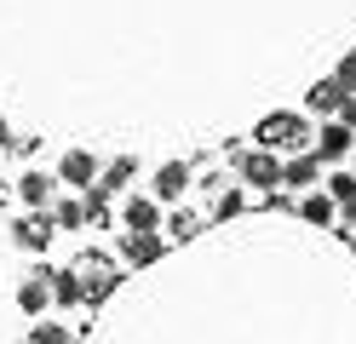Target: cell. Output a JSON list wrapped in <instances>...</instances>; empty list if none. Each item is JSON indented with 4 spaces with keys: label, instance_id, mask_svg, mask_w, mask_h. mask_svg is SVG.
Returning <instances> with one entry per match:
<instances>
[{
    "label": "cell",
    "instance_id": "obj_1",
    "mask_svg": "<svg viewBox=\"0 0 356 344\" xmlns=\"http://www.w3.org/2000/svg\"><path fill=\"white\" fill-rule=\"evenodd\" d=\"M305 115L293 109H276V115H264L259 121V144L253 149H270V155H305Z\"/></svg>",
    "mask_w": 356,
    "mask_h": 344
},
{
    "label": "cell",
    "instance_id": "obj_2",
    "mask_svg": "<svg viewBox=\"0 0 356 344\" xmlns=\"http://www.w3.org/2000/svg\"><path fill=\"white\" fill-rule=\"evenodd\" d=\"M236 172L253 183V190H276L282 183V155H270V149H248L236 161Z\"/></svg>",
    "mask_w": 356,
    "mask_h": 344
},
{
    "label": "cell",
    "instance_id": "obj_3",
    "mask_svg": "<svg viewBox=\"0 0 356 344\" xmlns=\"http://www.w3.org/2000/svg\"><path fill=\"white\" fill-rule=\"evenodd\" d=\"M58 178H63V183H81V190H92V183H98V155H92V149H63Z\"/></svg>",
    "mask_w": 356,
    "mask_h": 344
},
{
    "label": "cell",
    "instance_id": "obj_4",
    "mask_svg": "<svg viewBox=\"0 0 356 344\" xmlns=\"http://www.w3.org/2000/svg\"><path fill=\"white\" fill-rule=\"evenodd\" d=\"M350 149H356V132L339 126V121H327V126L316 132V149H310V155H316V161H345Z\"/></svg>",
    "mask_w": 356,
    "mask_h": 344
},
{
    "label": "cell",
    "instance_id": "obj_5",
    "mask_svg": "<svg viewBox=\"0 0 356 344\" xmlns=\"http://www.w3.org/2000/svg\"><path fill=\"white\" fill-rule=\"evenodd\" d=\"M121 218H127V229H138V236H155V224H161V201H155V195H127Z\"/></svg>",
    "mask_w": 356,
    "mask_h": 344
},
{
    "label": "cell",
    "instance_id": "obj_6",
    "mask_svg": "<svg viewBox=\"0 0 356 344\" xmlns=\"http://www.w3.org/2000/svg\"><path fill=\"white\" fill-rule=\"evenodd\" d=\"M12 236H17V247H29V252H47L58 229H52V218H47V213H29V218H17V224H12Z\"/></svg>",
    "mask_w": 356,
    "mask_h": 344
},
{
    "label": "cell",
    "instance_id": "obj_7",
    "mask_svg": "<svg viewBox=\"0 0 356 344\" xmlns=\"http://www.w3.org/2000/svg\"><path fill=\"white\" fill-rule=\"evenodd\" d=\"M282 183H293V190H316V183H322V161L316 155H282Z\"/></svg>",
    "mask_w": 356,
    "mask_h": 344
},
{
    "label": "cell",
    "instance_id": "obj_8",
    "mask_svg": "<svg viewBox=\"0 0 356 344\" xmlns=\"http://www.w3.org/2000/svg\"><path fill=\"white\" fill-rule=\"evenodd\" d=\"M190 190V161H167V167L161 172H155V201H178V195H184Z\"/></svg>",
    "mask_w": 356,
    "mask_h": 344
},
{
    "label": "cell",
    "instance_id": "obj_9",
    "mask_svg": "<svg viewBox=\"0 0 356 344\" xmlns=\"http://www.w3.org/2000/svg\"><path fill=\"white\" fill-rule=\"evenodd\" d=\"M339 104H345V86L333 81V75H327V81H316V86L305 92V109H316V115H339Z\"/></svg>",
    "mask_w": 356,
    "mask_h": 344
},
{
    "label": "cell",
    "instance_id": "obj_10",
    "mask_svg": "<svg viewBox=\"0 0 356 344\" xmlns=\"http://www.w3.org/2000/svg\"><path fill=\"white\" fill-rule=\"evenodd\" d=\"M17 195H24V206L47 213V206H52V178L47 172H24V178H17Z\"/></svg>",
    "mask_w": 356,
    "mask_h": 344
},
{
    "label": "cell",
    "instance_id": "obj_11",
    "mask_svg": "<svg viewBox=\"0 0 356 344\" xmlns=\"http://www.w3.org/2000/svg\"><path fill=\"white\" fill-rule=\"evenodd\" d=\"M121 252H127V264H155V259H161V241H155V236H138V229H127V241H121Z\"/></svg>",
    "mask_w": 356,
    "mask_h": 344
},
{
    "label": "cell",
    "instance_id": "obj_12",
    "mask_svg": "<svg viewBox=\"0 0 356 344\" xmlns=\"http://www.w3.org/2000/svg\"><path fill=\"white\" fill-rule=\"evenodd\" d=\"M127 178H132V155H121V161H109V167L98 172V183H92V190L109 201V195H121L127 190Z\"/></svg>",
    "mask_w": 356,
    "mask_h": 344
},
{
    "label": "cell",
    "instance_id": "obj_13",
    "mask_svg": "<svg viewBox=\"0 0 356 344\" xmlns=\"http://www.w3.org/2000/svg\"><path fill=\"white\" fill-rule=\"evenodd\" d=\"M47 304H52V281H47V275H35V281H24V287H17V310L40 316Z\"/></svg>",
    "mask_w": 356,
    "mask_h": 344
},
{
    "label": "cell",
    "instance_id": "obj_14",
    "mask_svg": "<svg viewBox=\"0 0 356 344\" xmlns=\"http://www.w3.org/2000/svg\"><path fill=\"white\" fill-rule=\"evenodd\" d=\"M75 275H86V281H81V304H98V298L115 293V275H109V270H75Z\"/></svg>",
    "mask_w": 356,
    "mask_h": 344
},
{
    "label": "cell",
    "instance_id": "obj_15",
    "mask_svg": "<svg viewBox=\"0 0 356 344\" xmlns=\"http://www.w3.org/2000/svg\"><path fill=\"white\" fill-rule=\"evenodd\" d=\"M333 213H339V206L327 201V190H310V195L299 201V218H305V224H333Z\"/></svg>",
    "mask_w": 356,
    "mask_h": 344
},
{
    "label": "cell",
    "instance_id": "obj_16",
    "mask_svg": "<svg viewBox=\"0 0 356 344\" xmlns=\"http://www.w3.org/2000/svg\"><path fill=\"white\" fill-rule=\"evenodd\" d=\"M47 281H52V298H58L63 310H70V304H81V275H75V270H52Z\"/></svg>",
    "mask_w": 356,
    "mask_h": 344
},
{
    "label": "cell",
    "instance_id": "obj_17",
    "mask_svg": "<svg viewBox=\"0 0 356 344\" xmlns=\"http://www.w3.org/2000/svg\"><path fill=\"white\" fill-rule=\"evenodd\" d=\"M47 218L58 229H86V206L81 201H58V206H47Z\"/></svg>",
    "mask_w": 356,
    "mask_h": 344
},
{
    "label": "cell",
    "instance_id": "obj_18",
    "mask_svg": "<svg viewBox=\"0 0 356 344\" xmlns=\"http://www.w3.org/2000/svg\"><path fill=\"white\" fill-rule=\"evenodd\" d=\"M327 201H333V206L356 201V172H327Z\"/></svg>",
    "mask_w": 356,
    "mask_h": 344
},
{
    "label": "cell",
    "instance_id": "obj_19",
    "mask_svg": "<svg viewBox=\"0 0 356 344\" xmlns=\"http://www.w3.org/2000/svg\"><path fill=\"white\" fill-rule=\"evenodd\" d=\"M29 344H70V327H63V321H40L29 333Z\"/></svg>",
    "mask_w": 356,
    "mask_h": 344
},
{
    "label": "cell",
    "instance_id": "obj_20",
    "mask_svg": "<svg viewBox=\"0 0 356 344\" xmlns=\"http://www.w3.org/2000/svg\"><path fill=\"white\" fill-rule=\"evenodd\" d=\"M81 206H86V224H98V229L109 224V201H104L98 190H86V201H81Z\"/></svg>",
    "mask_w": 356,
    "mask_h": 344
},
{
    "label": "cell",
    "instance_id": "obj_21",
    "mask_svg": "<svg viewBox=\"0 0 356 344\" xmlns=\"http://www.w3.org/2000/svg\"><path fill=\"white\" fill-rule=\"evenodd\" d=\"M333 81H339L345 92H356V46H350V52L339 58V69H333Z\"/></svg>",
    "mask_w": 356,
    "mask_h": 344
},
{
    "label": "cell",
    "instance_id": "obj_22",
    "mask_svg": "<svg viewBox=\"0 0 356 344\" xmlns=\"http://www.w3.org/2000/svg\"><path fill=\"white\" fill-rule=\"evenodd\" d=\"M333 121H339V126H350V132H356V92H345V104H339V115H333Z\"/></svg>",
    "mask_w": 356,
    "mask_h": 344
},
{
    "label": "cell",
    "instance_id": "obj_23",
    "mask_svg": "<svg viewBox=\"0 0 356 344\" xmlns=\"http://www.w3.org/2000/svg\"><path fill=\"white\" fill-rule=\"evenodd\" d=\"M236 213H241V195H236V190L218 195V218H236Z\"/></svg>",
    "mask_w": 356,
    "mask_h": 344
},
{
    "label": "cell",
    "instance_id": "obj_24",
    "mask_svg": "<svg viewBox=\"0 0 356 344\" xmlns=\"http://www.w3.org/2000/svg\"><path fill=\"white\" fill-rule=\"evenodd\" d=\"M167 229H172V236H184V241H190V236H195V218H190V213H178V218H172Z\"/></svg>",
    "mask_w": 356,
    "mask_h": 344
},
{
    "label": "cell",
    "instance_id": "obj_25",
    "mask_svg": "<svg viewBox=\"0 0 356 344\" xmlns=\"http://www.w3.org/2000/svg\"><path fill=\"white\" fill-rule=\"evenodd\" d=\"M339 213H345V218H350V224H356V201H345V206H339Z\"/></svg>",
    "mask_w": 356,
    "mask_h": 344
},
{
    "label": "cell",
    "instance_id": "obj_26",
    "mask_svg": "<svg viewBox=\"0 0 356 344\" xmlns=\"http://www.w3.org/2000/svg\"><path fill=\"white\" fill-rule=\"evenodd\" d=\"M6 138H12V132H6V115H0V144H6Z\"/></svg>",
    "mask_w": 356,
    "mask_h": 344
},
{
    "label": "cell",
    "instance_id": "obj_27",
    "mask_svg": "<svg viewBox=\"0 0 356 344\" xmlns=\"http://www.w3.org/2000/svg\"><path fill=\"white\" fill-rule=\"evenodd\" d=\"M350 252H356V229H350Z\"/></svg>",
    "mask_w": 356,
    "mask_h": 344
}]
</instances>
